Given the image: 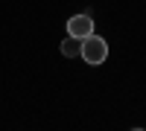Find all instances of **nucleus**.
<instances>
[{
  "label": "nucleus",
  "instance_id": "1",
  "mask_svg": "<svg viewBox=\"0 0 146 131\" xmlns=\"http://www.w3.org/2000/svg\"><path fill=\"white\" fill-rule=\"evenodd\" d=\"M79 58H85L88 64H102L105 58H108V44H105V38H100V35H88V38L82 41V55Z\"/></svg>",
  "mask_w": 146,
  "mask_h": 131
},
{
  "label": "nucleus",
  "instance_id": "2",
  "mask_svg": "<svg viewBox=\"0 0 146 131\" xmlns=\"http://www.w3.org/2000/svg\"><path fill=\"white\" fill-rule=\"evenodd\" d=\"M67 35L70 38H79V41H85L88 35H94V18L91 15H73L70 20H67Z\"/></svg>",
  "mask_w": 146,
  "mask_h": 131
},
{
  "label": "nucleus",
  "instance_id": "3",
  "mask_svg": "<svg viewBox=\"0 0 146 131\" xmlns=\"http://www.w3.org/2000/svg\"><path fill=\"white\" fill-rule=\"evenodd\" d=\"M62 55H64V58H79V55H82V41L67 35V38L62 41Z\"/></svg>",
  "mask_w": 146,
  "mask_h": 131
},
{
  "label": "nucleus",
  "instance_id": "4",
  "mask_svg": "<svg viewBox=\"0 0 146 131\" xmlns=\"http://www.w3.org/2000/svg\"><path fill=\"white\" fill-rule=\"evenodd\" d=\"M131 131H146V128H131Z\"/></svg>",
  "mask_w": 146,
  "mask_h": 131
}]
</instances>
